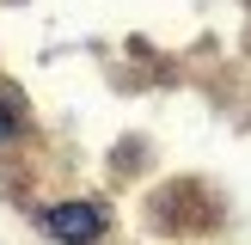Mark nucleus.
Here are the masks:
<instances>
[{
  "instance_id": "nucleus-1",
  "label": "nucleus",
  "mask_w": 251,
  "mask_h": 245,
  "mask_svg": "<svg viewBox=\"0 0 251 245\" xmlns=\"http://www.w3.org/2000/svg\"><path fill=\"white\" fill-rule=\"evenodd\" d=\"M43 233L61 245H92L104 233V208L98 202H55V208H43Z\"/></svg>"
},
{
  "instance_id": "nucleus-2",
  "label": "nucleus",
  "mask_w": 251,
  "mask_h": 245,
  "mask_svg": "<svg viewBox=\"0 0 251 245\" xmlns=\"http://www.w3.org/2000/svg\"><path fill=\"white\" fill-rule=\"evenodd\" d=\"M12 141V117H6V104H0V147Z\"/></svg>"
}]
</instances>
